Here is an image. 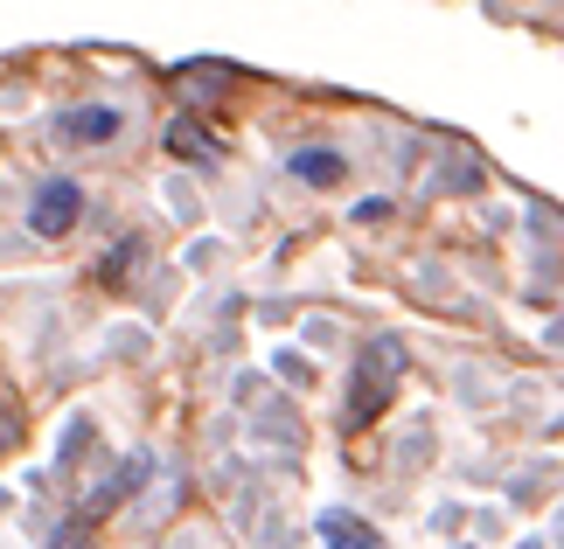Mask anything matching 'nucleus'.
<instances>
[{
	"mask_svg": "<svg viewBox=\"0 0 564 549\" xmlns=\"http://www.w3.org/2000/svg\"><path fill=\"white\" fill-rule=\"evenodd\" d=\"M398 376H404V341L398 334H377L370 348H362L356 362V383H349V404H341V417H349V431H362L370 417L398 397Z\"/></svg>",
	"mask_w": 564,
	"mask_h": 549,
	"instance_id": "1",
	"label": "nucleus"
},
{
	"mask_svg": "<svg viewBox=\"0 0 564 549\" xmlns=\"http://www.w3.org/2000/svg\"><path fill=\"white\" fill-rule=\"evenodd\" d=\"M84 216V188L77 182H42V195L29 202V230L35 237H70Z\"/></svg>",
	"mask_w": 564,
	"mask_h": 549,
	"instance_id": "2",
	"label": "nucleus"
},
{
	"mask_svg": "<svg viewBox=\"0 0 564 549\" xmlns=\"http://www.w3.org/2000/svg\"><path fill=\"white\" fill-rule=\"evenodd\" d=\"M56 140H70V146L119 140V112H112V105H77V112H63V119H56Z\"/></svg>",
	"mask_w": 564,
	"mask_h": 549,
	"instance_id": "3",
	"label": "nucleus"
},
{
	"mask_svg": "<svg viewBox=\"0 0 564 549\" xmlns=\"http://www.w3.org/2000/svg\"><path fill=\"white\" fill-rule=\"evenodd\" d=\"M321 542H328V549H383L377 529L362 515H349V508H328V515H321Z\"/></svg>",
	"mask_w": 564,
	"mask_h": 549,
	"instance_id": "4",
	"label": "nucleus"
},
{
	"mask_svg": "<svg viewBox=\"0 0 564 549\" xmlns=\"http://www.w3.org/2000/svg\"><path fill=\"white\" fill-rule=\"evenodd\" d=\"M167 153H175V161H195V167H216V140H209L195 119H175V125H167Z\"/></svg>",
	"mask_w": 564,
	"mask_h": 549,
	"instance_id": "5",
	"label": "nucleus"
},
{
	"mask_svg": "<svg viewBox=\"0 0 564 549\" xmlns=\"http://www.w3.org/2000/svg\"><path fill=\"white\" fill-rule=\"evenodd\" d=\"M293 174H300V182H341V153L307 146V153H293Z\"/></svg>",
	"mask_w": 564,
	"mask_h": 549,
	"instance_id": "6",
	"label": "nucleus"
},
{
	"mask_svg": "<svg viewBox=\"0 0 564 549\" xmlns=\"http://www.w3.org/2000/svg\"><path fill=\"white\" fill-rule=\"evenodd\" d=\"M56 549H91V521H70V529L56 536Z\"/></svg>",
	"mask_w": 564,
	"mask_h": 549,
	"instance_id": "7",
	"label": "nucleus"
},
{
	"mask_svg": "<svg viewBox=\"0 0 564 549\" xmlns=\"http://www.w3.org/2000/svg\"><path fill=\"white\" fill-rule=\"evenodd\" d=\"M14 438H21V425H14V410H8V404H0V452H8V446H14Z\"/></svg>",
	"mask_w": 564,
	"mask_h": 549,
	"instance_id": "8",
	"label": "nucleus"
}]
</instances>
